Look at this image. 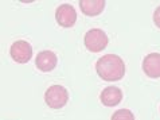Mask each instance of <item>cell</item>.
<instances>
[{
  "label": "cell",
  "mask_w": 160,
  "mask_h": 120,
  "mask_svg": "<svg viewBox=\"0 0 160 120\" xmlns=\"http://www.w3.org/2000/svg\"><path fill=\"white\" fill-rule=\"evenodd\" d=\"M110 120H135V116L129 109H118L112 115Z\"/></svg>",
  "instance_id": "10"
},
{
  "label": "cell",
  "mask_w": 160,
  "mask_h": 120,
  "mask_svg": "<svg viewBox=\"0 0 160 120\" xmlns=\"http://www.w3.org/2000/svg\"><path fill=\"white\" fill-rule=\"evenodd\" d=\"M69 93L68 89L62 85H51L44 93V101L51 109H61L68 104Z\"/></svg>",
  "instance_id": "2"
},
{
  "label": "cell",
  "mask_w": 160,
  "mask_h": 120,
  "mask_svg": "<svg viewBox=\"0 0 160 120\" xmlns=\"http://www.w3.org/2000/svg\"><path fill=\"white\" fill-rule=\"evenodd\" d=\"M79 8H81L83 15L97 16L104 11L105 2L104 0H81L79 2Z\"/></svg>",
  "instance_id": "9"
},
{
  "label": "cell",
  "mask_w": 160,
  "mask_h": 120,
  "mask_svg": "<svg viewBox=\"0 0 160 120\" xmlns=\"http://www.w3.org/2000/svg\"><path fill=\"white\" fill-rule=\"evenodd\" d=\"M153 23L156 24V27L160 29V6L153 12Z\"/></svg>",
  "instance_id": "11"
},
{
  "label": "cell",
  "mask_w": 160,
  "mask_h": 120,
  "mask_svg": "<svg viewBox=\"0 0 160 120\" xmlns=\"http://www.w3.org/2000/svg\"><path fill=\"white\" fill-rule=\"evenodd\" d=\"M143 72L149 78L160 77V54L159 53H151L145 55L143 60Z\"/></svg>",
  "instance_id": "7"
},
{
  "label": "cell",
  "mask_w": 160,
  "mask_h": 120,
  "mask_svg": "<svg viewBox=\"0 0 160 120\" xmlns=\"http://www.w3.org/2000/svg\"><path fill=\"white\" fill-rule=\"evenodd\" d=\"M109 38L106 33L101 29H92L89 30L85 34V38H83V43H85V47L89 51L92 53H98L102 51L104 49L108 46Z\"/></svg>",
  "instance_id": "3"
},
{
  "label": "cell",
  "mask_w": 160,
  "mask_h": 120,
  "mask_svg": "<svg viewBox=\"0 0 160 120\" xmlns=\"http://www.w3.org/2000/svg\"><path fill=\"white\" fill-rule=\"evenodd\" d=\"M55 19H57V23L61 27H65V29L73 27L75 24V22H77V11H75V8L72 4L63 3L57 8Z\"/></svg>",
  "instance_id": "4"
},
{
  "label": "cell",
  "mask_w": 160,
  "mask_h": 120,
  "mask_svg": "<svg viewBox=\"0 0 160 120\" xmlns=\"http://www.w3.org/2000/svg\"><path fill=\"white\" fill-rule=\"evenodd\" d=\"M101 103L105 107H114L118 105L122 100V92L117 86H106L100 95Z\"/></svg>",
  "instance_id": "8"
},
{
  "label": "cell",
  "mask_w": 160,
  "mask_h": 120,
  "mask_svg": "<svg viewBox=\"0 0 160 120\" xmlns=\"http://www.w3.org/2000/svg\"><path fill=\"white\" fill-rule=\"evenodd\" d=\"M57 62H58V58H57V54L54 51L50 50H44V51H39L37 58H35V65L37 68L41 70V72H51V70L55 69Z\"/></svg>",
  "instance_id": "6"
},
{
  "label": "cell",
  "mask_w": 160,
  "mask_h": 120,
  "mask_svg": "<svg viewBox=\"0 0 160 120\" xmlns=\"http://www.w3.org/2000/svg\"><path fill=\"white\" fill-rule=\"evenodd\" d=\"M96 72L104 81H118L125 74V64L117 54H105L96 62Z\"/></svg>",
  "instance_id": "1"
},
{
  "label": "cell",
  "mask_w": 160,
  "mask_h": 120,
  "mask_svg": "<svg viewBox=\"0 0 160 120\" xmlns=\"http://www.w3.org/2000/svg\"><path fill=\"white\" fill-rule=\"evenodd\" d=\"M11 58L18 64H27L32 57V47L27 41H16L10 49Z\"/></svg>",
  "instance_id": "5"
}]
</instances>
